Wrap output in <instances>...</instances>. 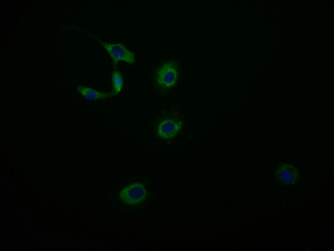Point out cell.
Instances as JSON below:
<instances>
[{
	"instance_id": "6",
	"label": "cell",
	"mask_w": 334,
	"mask_h": 251,
	"mask_svg": "<svg viewBox=\"0 0 334 251\" xmlns=\"http://www.w3.org/2000/svg\"><path fill=\"white\" fill-rule=\"evenodd\" d=\"M76 89L87 100H104L113 97L110 92H102L83 85H78Z\"/></svg>"
},
{
	"instance_id": "1",
	"label": "cell",
	"mask_w": 334,
	"mask_h": 251,
	"mask_svg": "<svg viewBox=\"0 0 334 251\" xmlns=\"http://www.w3.org/2000/svg\"><path fill=\"white\" fill-rule=\"evenodd\" d=\"M183 60L175 54L157 59L148 70L149 86L163 101L171 98L184 83Z\"/></svg>"
},
{
	"instance_id": "5",
	"label": "cell",
	"mask_w": 334,
	"mask_h": 251,
	"mask_svg": "<svg viewBox=\"0 0 334 251\" xmlns=\"http://www.w3.org/2000/svg\"><path fill=\"white\" fill-rule=\"evenodd\" d=\"M277 182L281 185H290L295 183L299 178L298 169L292 164H283L279 165L275 172Z\"/></svg>"
},
{
	"instance_id": "4",
	"label": "cell",
	"mask_w": 334,
	"mask_h": 251,
	"mask_svg": "<svg viewBox=\"0 0 334 251\" xmlns=\"http://www.w3.org/2000/svg\"><path fill=\"white\" fill-rule=\"evenodd\" d=\"M120 202L127 207H137L143 204L147 198L143 185L135 182L124 187L119 194Z\"/></svg>"
},
{
	"instance_id": "2",
	"label": "cell",
	"mask_w": 334,
	"mask_h": 251,
	"mask_svg": "<svg viewBox=\"0 0 334 251\" xmlns=\"http://www.w3.org/2000/svg\"><path fill=\"white\" fill-rule=\"evenodd\" d=\"M149 124L153 137L161 144L169 145L181 137L188 122L179 103L164 104L150 120Z\"/></svg>"
},
{
	"instance_id": "7",
	"label": "cell",
	"mask_w": 334,
	"mask_h": 251,
	"mask_svg": "<svg viewBox=\"0 0 334 251\" xmlns=\"http://www.w3.org/2000/svg\"><path fill=\"white\" fill-rule=\"evenodd\" d=\"M115 66L111 74L112 89L110 93L113 97L117 95L121 92L124 84V79L122 73L116 68V66Z\"/></svg>"
},
{
	"instance_id": "3",
	"label": "cell",
	"mask_w": 334,
	"mask_h": 251,
	"mask_svg": "<svg viewBox=\"0 0 334 251\" xmlns=\"http://www.w3.org/2000/svg\"><path fill=\"white\" fill-rule=\"evenodd\" d=\"M90 35L95 39L107 51L111 57L113 64L116 66L120 61L133 65L136 61V55L122 43H108L103 41L92 34Z\"/></svg>"
}]
</instances>
